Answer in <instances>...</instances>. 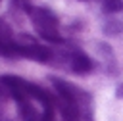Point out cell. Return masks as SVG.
<instances>
[{
	"mask_svg": "<svg viewBox=\"0 0 123 121\" xmlns=\"http://www.w3.org/2000/svg\"><path fill=\"white\" fill-rule=\"evenodd\" d=\"M63 61L71 67V71H75V73H88L90 69H92V61H90V58L85 54V52H81V50H69V52H63Z\"/></svg>",
	"mask_w": 123,
	"mask_h": 121,
	"instance_id": "3957f363",
	"label": "cell"
},
{
	"mask_svg": "<svg viewBox=\"0 0 123 121\" xmlns=\"http://www.w3.org/2000/svg\"><path fill=\"white\" fill-rule=\"evenodd\" d=\"M104 10L106 12H119V10H123V2L121 0H104Z\"/></svg>",
	"mask_w": 123,
	"mask_h": 121,
	"instance_id": "5b68a950",
	"label": "cell"
},
{
	"mask_svg": "<svg viewBox=\"0 0 123 121\" xmlns=\"http://www.w3.org/2000/svg\"><path fill=\"white\" fill-rule=\"evenodd\" d=\"M29 15H31L33 27H35V31L38 33V36H42V38L48 40V42H62L60 23H58V17L54 15L52 10L35 6V8L29 10Z\"/></svg>",
	"mask_w": 123,
	"mask_h": 121,
	"instance_id": "7a4b0ae2",
	"label": "cell"
},
{
	"mask_svg": "<svg viewBox=\"0 0 123 121\" xmlns=\"http://www.w3.org/2000/svg\"><path fill=\"white\" fill-rule=\"evenodd\" d=\"M117 96H119V98H123V85L117 88Z\"/></svg>",
	"mask_w": 123,
	"mask_h": 121,
	"instance_id": "8992f818",
	"label": "cell"
},
{
	"mask_svg": "<svg viewBox=\"0 0 123 121\" xmlns=\"http://www.w3.org/2000/svg\"><path fill=\"white\" fill-rule=\"evenodd\" d=\"M0 56L4 58H17V46H15V35L12 29L0 21Z\"/></svg>",
	"mask_w": 123,
	"mask_h": 121,
	"instance_id": "277c9868",
	"label": "cell"
},
{
	"mask_svg": "<svg viewBox=\"0 0 123 121\" xmlns=\"http://www.w3.org/2000/svg\"><path fill=\"white\" fill-rule=\"evenodd\" d=\"M52 85L63 121H92V102L85 90L62 79H52Z\"/></svg>",
	"mask_w": 123,
	"mask_h": 121,
	"instance_id": "6da1fadb",
	"label": "cell"
},
{
	"mask_svg": "<svg viewBox=\"0 0 123 121\" xmlns=\"http://www.w3.org/2000/svg\"><path fill=\"white\" fill-rule=\"evenodd\" d=\"M0 121H12L10 117H6V115H0Z\"/></svg>",
	"mask_w": 123,
	"mask_h": 121,
	"instance_id": "52a82bcc",
	"label": "cell"
}]
</instances>
